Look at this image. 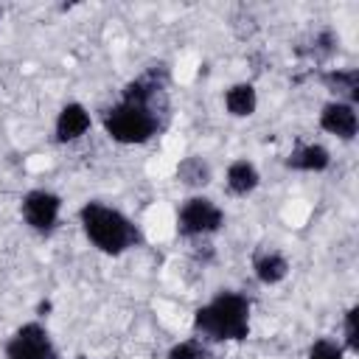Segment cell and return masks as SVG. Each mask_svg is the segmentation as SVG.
<instances>
[{
	"label": "cell",
	"mask_w": 359,
	"mask_h": 359,
	"mask_svg": "<svg viewBox=\"0 0 359 359\" xmlns=\"http://www.w3.org/2000/svg\"><path fill=\"white\" fill-rule=\"evenodd\" d=\"M168 67L149 65L123 84L115 104L101 112V129L121 146H143L168 126Z\"/></svg>",
	"instance_id": "cell-1"
},
{
	"label": "cell",
	"mask_w": 359,
	"mask_h": 359,
	"mask_svg": "<svg viewBox=\"0 0 359 359\" xmlns=\"http://www.w3.org/2000/svg\"><path fill=\"white\" fill-rule=\"evenodd\" d=\"M191 328L208 345L244 342L252 331V300L238 289H219L194 311Z\"/></svg>",
	"instance_id": "cell-2"
},
{
	"label": "cell",
	"mask_w": 359,
	"mask_h": 359,
	"mask_svg": "<svg viewBox=\"0 0 359 359\" xmlns=\"http://www.w3.org/2000/svg\"><path fill=\"white\" fill-rule=\"evenodd\" d=\"M79 224L84 238L104 255H123L143 244L140 227L123 210L101 199H90L79 208Z\"/></svg>",
	"instance_id": "cell-3"
},
{
	"label": "cell",
	"mask_w": 359,
	"mask_h": 359,
	"mask_svg": "<svg viewBox=\"0 0 359 359\" xmlns=\"http://www.w3.org/2000/svg\"><path fill=\"white\" fill-rule=\"evenodd\" d=\"M224 210L219 202H213L205 194H191L177 208V236L188 241H202L216 236L224 227Z\"/></svg>",
	"instance_id": "cell-4"
},
{
	"label": "cell",
	"mask_w": 359,
	"mask_h": 359,
	"mask_svg": "<svg viewBox=\"0 0 359 359\" xmlns=\"http://www.w3.org/2000/svg\"><path fill=\"white\" fill-rule=\"evenodd\" d=\"M3 359H59V348L45 323L28 320L8 334L3 345Z\"/></svg>",
	"instance_id": "cell-5"
},
{
	"label": "cell",
	"mask_w": 359,
	"mask_h": 359,
	"mask_svg": "<svg viewBox=\"0 0 359 359\" xmlns=\"http://www.w3.org/2000/svg\"><path fill=\"white\" fill-rule=\"evenodd\" d=\"M20 216L28 230L50 236L62 222V196L50 188H31L20 196Z\"/></svg>",
	"instance_id": "cell-6"
},
{
	"label": "cell",
	"mask_w": 359,
	"mask_h": 359,
	"mask_svg": "<svg viewBox=\"0 0 359 359\" xmlns=\"http://www.w3.org/2000/svg\"><path fill=\"white\" fill-rule=\"evenodd\" d=\"M320 129L342 143H351L356 135H359V112L353 104L348 101H325L320 107V118H317Z\"/></svg>",
	"instance_id": "cell-7"
},
{
	"label": "cell",
	"mask_w": 359,
	"mask_h": 359,
	"mask_svg": "<svg viewBox=\"0 0 359 359\" xmlns=\"http://www.w3.org/2000/svg\"><path fill=\"white\" fill-rule=\"evenodd\" d=\"M93 129V115L81 101H67L59 107L56 118H53V140L67 146L81 140L87 132Z\"/></svg>",
	"instance_id": "cell-8"
},
{
	"label": "cell",
	"mask_w": 359,
	"mask_h": 359,
	"mask_svg": "<svg viewBox=\"0 0 359 359\" xmlns=\"http://www.w3.org/2000/svg\"><path fill=\"white\" fill-rule=\"evenodd\" d=\"M289 269H292V264H289V258H286L278 247L261 244V247L252 252V275H255V280L264 283V286H278V283H283V280L289 278Z\"/></svg>",
	"instance_id": "cell-9"
},
{
	"label": "cell",
	"mask_w": 359,
	"mask_h": 359,
	"mask_svg": "<svg viewBox=\"0 0 359 359\" xmlns=\"http://www.w3.org/2000/svg\"><path fill=\"white\" fill-rule=\"evenodd\" d=\"M283 165L289 171H300V174H323V171L331 168V151L323 143H314V140L311 143H297L286 154Z\"/></svg>",
	"instance_id": "cell-10"
},
{
	"label": "cell",
	"mask_w": 359,
	"mask_h": 359,
	"mask_svg": "<svg viewBox=\"0 0 359 359\" xmlns=\"http://www.w3.org/2000/svg\"><path fill=\"white\" fill-rule=\"evenodd\" d=\"M320 84L334 95V101H359V70L356 67H328L320 73Z\"/></svg>",
	"instance_id": "cell-11"
},
{
	"label": "cell",
	"mask_w": 359,
	"mask_h": 359,
	"mask_svg": "<svg viewBox=\"0 0 359 359\" xmlns=\"http://www.w3.org/2000/svg\"><path fill=\"white\" fill-rule=\"evenodd\" d=\"M258 185H261V171H258V165L252 160L238 157V160H233L227 165V171H224V188H227V194L244 199V196L255 194Z\"/></svg>",
	"instance_id": "cell-12"
},
{
	"label": "cell",
	"mask_w": 359,
	"mask_h": 359,
	"mask_svg": "<svg viewBox=\"0 0 359 359\" xmlns=\"http://www.w3.org/2000/svg\"><path fill=\"white\" fill-rule=\"evenodd\" d=\"M222 104L230 118H252L258 109V90L252 81H236L224 90Z\"/></svg>",
	"instance_id": "cell-13"
},
{
	"label": "cell",
	"mask_w": 359,
	"mask_h": 359,
	"mask_svg": "<svg viewBox=\"0 0 359 359\" xmlns=\"http://www.w3.org/2000/svg\"><path fill=\"white\" fill-rule=\"evenodd\" d=\"M210 180H213V168L202 154H188L177 163V182L185 185L188 191L196 194V191L208 188Z\"/></svg>",
	"instance_id": "cell-14"
},
{
	"label": "cell",
	"mask_w": 359,
	"mask_h": 359,
	"mask_svg": "<svg viewBox=\"0 0 359 359\" xmlns=\"http://www.w3.org/2000/svg\"><path fill=\"white\" fill-rule=\"evenodd\" d=\"M337 50H339V34L331 28H320L306 39V45H297V56H303L314 65L328 62Z\"/></svg>",
	"instance_id": "cell-15"
},
{
	"label": "cell",
	"mask_w": 359,
	"mask_h": 359,
	"mask_svg": "<svg viewBox=\"0 0 359 359\" xmlns=\"http://www.w3.org/2000/svg\"><path fill=\"white\" fill-rule=\"evenodd\" d=\"M165 359H213V345H208L199 337H188V339L174 342L168 348Z\"/></svg>",
	"instance_id": "cell-16"
},
{
	"label": "cell",
	"mask_w": 359,
	"mask_h": 359,
	"mask_svg": "<svg viewBox=\"0 0 359 359\" xmlns=\"http://www.w3.org/2000/svg\"><path fill=\"white\" fill-rule=\"evenodd\" d=\"M345 353H359V306H348L342 314V342Z\"/></svg>",
	"instance_id": "cell-17"
},
{
	"label": "cell",
	"mask_w": 359,
	"mask_h": 359,
	"mask_svg": "<svg viewBox=\"0 0 359 359\" xmlns=\"http://www.w3.org/2000/svg\"><path fill=\"white\" fill-rule=\"evenodd\" d=\"M306 359H345V348L337 342V339H328V337H320L311 342Z\"/></svg>",
	"instance_id": "cell-18"
},
{
	"label": "cell",
	"mask_w": 359,
	"mask_h": 359,
	"mask_svg": "<svg viewBox=\"0 0 359 359\" xmlns=\"http://www.w3.org/2000/svg\"><path fill=\"white\" fill-rule=\"evenodd\" d=\"M76 359H90V356H76Z\"/></svg>",
	"instance_id": "cell-19"
}]
</instances>
